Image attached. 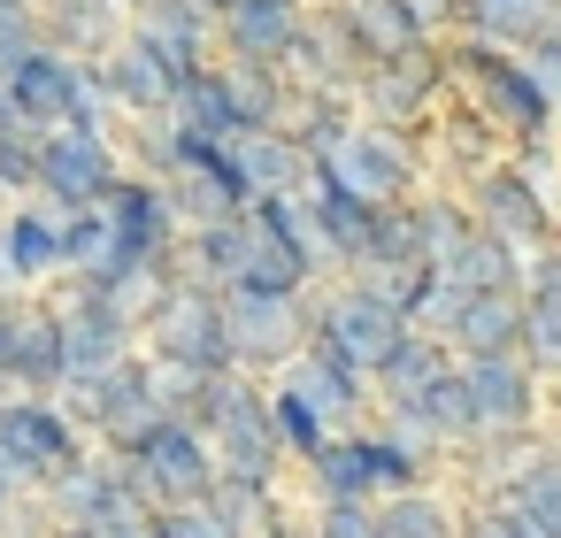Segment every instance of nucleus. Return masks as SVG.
<instances>
[{"label": "nucleus", "instance_id": "obj_37", "mask_svg": "<svg viewBox=\"0 0 561 538\" xmlns=\"http://www.w3.org/2000/svg\"><path fill=\"white\" fill-rule=\"evenodd\" d=\"M270 415H277V438H285V454H293V469H300V461H316V454L339 438V431L323 423V408H316V400H300L285 377H270Z\"/></svg>", "mask_w": 561, "mask_h": 538}, {"label": "nucleus", "instance_id": "obj_8", "mask_svg": "<svg viewBox=\"0 0 561 538\" xmlns=\"http://www.w3.org/2000/svg\"><path fill=\"white\" fill-rule=\"evenodd\" d=\"M446 93H454L446 39H423V47L392 55V62H369L362 85H354L362 116H369V124H392V131H431L438 108H446Z\"/></svg>", "mask_w": 561, "mask_h": 538}, {"label": "nucleus", "instance_id": "obj_7", "mask_svg": "<svg viewBox=\"0 0 561 538\" xmlns=\"http://www.w3.org/2000/svg\"><path fill=\"white\" fill-rule=\"evenodd\" d=\"M139 346H147L154 362H170V369H201V377L239 369V362H231L224 293H216V285H201V277H178V285L154 300V316L139 323Z\"/></svg>", "mask_w": 561, "mask_h": 538}, {"label": "nucleus", "instance_id": "obj_15", "mask_svg": "<svg viewBox=\"0 0 561 538\" xmlns=\"http://www.w3.org/2000/svg\"><path fill=\"white\" fill-rule=\"evenodd\" d=\"M277 377H285L300 400H316L331 431H354V423L377 415V385H369V369H354V362H346L339 346H323V339H308Z\"/></svg>", "mask_w": 561, "mask_h": 538}, {"label": "nucleus", "instance_id": "obj_29", "mask_svg": "<svg viewBox=\"0 0 561 538\" xmlns=\"http://www.w3.org/2000/svg\"><path fill=\"white\" fill-rule=\"evenodd\" d=\"M362 124V101H354V85H300V101H293V116H285V131H293V147L308 154V162H323L346 131Z\"/></svg>", "mask_w": 561, "mask_h": 538}, {"label": "nucleus", "instance_id": "obj_17", "mask_svg": "<svg viewBox=\"0 0 561 538\" xmlns=\"http://www.w3.org/2000/svg\"><path fill=\"white\" fill-rule=\"evenodd\" d=\"M62 408H70L93 438H108V431H124V423H139V415H154V408H162V400H154V354L139 346V354H124L116 369H101L93 385H70Z\"/></svg>", "mask_w": 561, "mask_h": 538}, {"label": "nucleus", "instance_id": "obj_56", "mask_svg": "<svg viewBox=\"0 0 561 538\" xmlns=\"http://www.w3.org/2000/svg\"><path fill=\"white\" fill-rule=\"evenodd\" d=\"M546 408H553V423H561V369L546 377Z\"/></svg>", "mask_w": 561, "mask_h": 538}, {"label": "nucleus", "instance_id": "obj_50", "mask_svg": "<svg viewBox=\"0 0 561 538\" xmlns=\"http://www.w3.org/2000/svg\"><path fill=\"white\" fill-rule=\"evenodd\" d=\"M461 9H469V0H415V16H423L438 39H454V32H461Z\"/></svg>", "mask_w": 561, "mask_h": 538}, {"label": "nucleus", "instance_id": "obj_1", "mask_svg": "<svg viewBox=\"0 0 561 538\" xmlns=\"http://www.w3.org/2000/svg\"><path fill=\"white\" fill-rule=\"evenodd\" d=\"M446 62H454V93L492 116V131L507 139V154L530 147V139H561V101L538 85V70L515 47H492V39L454 32L446 39Z\"/></svg>", "mask_w": 561, "mask_h": 538}, {"label": "nucleus", "instance_id": "obj_54", "mask_svg": "<svg viewBox=\"0 0 561 538\" xmlns=\"http://www.w3.org/2000/svg\"><path fill=\"white\" fill-rule=\"evenodd\" d=\"M39 538H101V530H85V523H47Z\"/></svg>", "mask_w": 561, "mask_h": 538}, {"label": "nucleus", "instance_id": "obj_13", "mask_svg": "<svg viewBox=\"0 0 561 538\" xmlns=\"http://www.w3.org/2000/svg\"><path fill=\"white\" fill-rule=\"evenodd\" d=\"M47 300L62 308V346H70L62 392H70V385H93L101 369H116L124 354H139V316H131V308H116V300H101V293H70V285H47Z\"/></svg>", "mask_w": 561, "mask_h": 538}, {"label": "nucleus", "instance_id": "obj_9", "mask_svg": "<svg viewBox=\"0 0 561 538\" xmlns=\"http://www.w3.org/2000/svg\"><path fill=\"white\" fill-rule=\"evenodd\" d=\"M124 147L108 139V131H78V124H62V131H47L39 139V201L47 208H62V216H78V208H108V193L124 185Z\"/></svg>", "mask_w": 561, "mask_h": 538}, {"label": "nucleus", "instance_id": "obj_58", "mask_svg": "<svg viewBox=\"0 0 561 538\" xmlns=\"http://www.w3.org/2000/svg\"><path fill=\"white\" fill-rule=\"evenodd\" d=\"M201 9H208V16H224V9H231V0H201Z\"/></svg>", "mask_w": 561, "mask_h": 538}, {"label": "nucleus", "instance_id": "obj_49", "mask_svg": "<svg viewBox=\"0 0 561 538\" xmlns=\"http://www.w3.org/2000/svg\"><path fill=\"white\" fill-rule=\"evenodd\" d=\"M16 308L24 300H0V392H16Z\"/></svg>", "mask_w": 561, "mask_h": 538}, {"label": "nucleus", "instance_id": "obj_48", "mask_svg": "<svg viewBox=\"0 0 561 538\" xmlns=\"http://www.w3.org/2000/svg\"><path fill=\"white\" fill-rule=\"evenodd\" d=\"M523 293H561V239L523 262Z\"/></svg>", "mask_w": 561, "mask_h": 538}, {"label": "nucleus", "instance_id": "obj_25", "mask_svg": "<svg viewBox=\"0 0 561 538\" xmlns=\"http://www.w3.org/2000/svg\"><path fill=\"white\" fill-rule=\"evenodd\" d=\"M377 538H461V484H408L377 500Z\"/></svg>", "mask_w": 561, "mask_h": 538}, {"label": "nucleus", "instance_id": "obj_36", "mask_svg": "<svg viewBox=\"0 0 561 538\" xmlns=\"http://www.w3.org/2000/svg\"><path fill=\"white\" fill-rule=\"evenodd\" d=\"M454 362H461V354H454V346H446L438 331H408V339H400V354H392V362H385V369H377L369 385H377V400H400V392H415V385L446 377Z\"/></svg>", "mask_w": 561, "mask_h": 538}, {"label": "nucleus", "instance_id": "obj_26", "mask_svg": "<svg viewBox=\"0 0 561 538\" xmlns=\"http://www.w3.org/2000/svg\"><path fill=\"white\" fill-rule=\"evenodd\" d=\"M446 346L461 362H477V354H523V293H469L461 316H454V331H446Z\"/></svg>", "mask_w": 561, "mask_h": 538}, {"label": "nucleus", "instance_id": "obj_4", "mask_svg": "<svg viewBox=\"0 0 561 538\" xmlns=\"http://www.w3.org/2000/svg\"><path fill=\"white\" fill-rule=\"evenodd\" d=\"M316 170L339 178L346 193L392 208V201H415V193L438 178V154H431V131H392V124H369V116H362Z\"/></svg>", "mask_w": 561, "mask_h": 538}, {"label": "nucleus", "instance_id": "obj_20", "mask_svg": "<svg viewBox=\"0 0 561 538\" xmlns=\"http://www.w3.org/2000/svg\"><path fill=\"white\" fill-rule=\"evenodd\" d=\"M0 231H9V262H16V277H24V293L62 285V270H70V254H62V208H47V201L32 193V201H16V208H0Z\"/></svg>", "mask_w": 561, "mask_h": 538}, {"label": "nucleus", "instance_id": "obj_12", "mask_svg": "<svg viewBox=\"0 0 561 538\" xmlns=\"http://www.w3.org/2000/svg\"><path fill=\"white\" fill-rule=\"evenodd\" d=\"M461 392H469L477 438L538 431V423L553 415V408H546V377H538L523 354H477V362H461Z\"/></svg>", "mask_w": 561, "mask_h": 538}, {"label": "nucleus", "instance_id": "obj_6", "mask_svg": "<svg viewBox=\"0 0 561 538\" xmlns=\"http://www.w3.org/2000/svg\"><path fill=\"white\" fill-rule=\"evenodd\" d=\"M85 446L93 431L62 408V392H0V469L24 492H47Z\"/></svg>", "mask_w": 561, "mask_h": 538}, {"label": "nucleus", "instance_id": "obj_21", "mask_svg": "<svg viewBox=\"0 0 561 538\" xmlns=\"http://www.w3.org/2000/svg\"><path fill=\"white\" fill-rule=\"evenodd\" d=\"M124 24H131V32H147V39H154L185 78L216 62V16L201 9V0H131Z\"/></svg>", "mask_w": 561, "mask_h": 538}, {"label": "nucleus", "instance_id": "obj_40", "mask_svg": "<svg viewBox=\"0 0 561 538\" xmlns=\"http://www.w3.org/2000/svg\"><path fill=\"white\" fill-rule=\"evenodd\" d=\"M39 139L47 131H32V124L0 131V208H16V201L39 193Z\"/></svg>", "mask_w": 561, "mask_h": 538}, {"label": "nucleus", "instance_id": "obj_18", "mask_svg": "<svg viewBox=\"0 0 561 538\" xmlns=\"http://www.w3.org/2000/svg\"><path fill=\"white\" fill-rule=\"evenodd\" d=\"M316 0H231L216 16V55H239V62H285V47L300 39Z\"/></svg>", "mask_w": 561, "mask_h": 538}, {"label": "nucleus", "instance_id": "obj_2", "mask_svg": "<svg viewBox=\"0 0 561 538\" xmlns=\"http://www.w3.org/2000/svg\"><path fill=\"white\" fill-rule=\"evenodd\" d=\"M193 423L208 431L216 469H231V477H262V484L293 477V454H285V438H277V415H270V377H247V369L208 377Z\"/></svg>", "mask_w": 561, "mask_h": 538}, {"label": "nucleus", "instance_id": "obj_39", "mask_svg": "<svg viewBox=\"0 0 561 538\" xmlns=\"http://www.w3.org/2000/svg\"><path fill=\"white\" fill-rule=\"evenodd\" d=\"M523 362L538 377L561 369V293H523Z\"/></svg>", "mask_w": 561, "mask_h": 538}, {"label": "nucleus", "instance_id": "obj_42", "mask_svg": "<svg viewBox=\"0 0 561 538\" xmlns=\"http://www.w3.org/2000/svg\"><path fill=\"white\" fill-rule=\"evenodd\" d=\"M62 254H70V270H93V262H108V254H116L108 208H78V216H62ZM70 270H62V277H70Z\"/></svg>", "mask_w": 561, "mask_h": 538}, {"label": "nucleus", "instance_id": "obj_27", "mask_svg": "<svg viewBox=\"0 0 561 538\" xmlns=\"http://www.w3.org/2000/svg\"><path fill=\"white\" fill-rule=\"evenodd\" d=\"M247 254H254V224L247 216H216V224H185V247H178V262H185V277H201V285H239V270H247Z\"/></svg>", "mask_w": 561, "mask_h": 538}, {"label": "nucleus", "instance_id": "obj_3", "mask_svg": "<svg viewBox=\"0 0 561 538\" xmlns=\"http://www.w3.org/2000/svg\"><path fill=\"white\" fill-rule=\"evenodd\" d=\"M101 446H116L139 477H147V500H154V515L162 507H193V500H208L216 492V446H208V431L193 423V415H139V423H124V431H108Z\"/></svg>", "mask_w": 561, "mask_h": 538}, {"label": "nucleus", "instance_id": "obj_5", "mask_svg": "<svg viewBox=\"0 0 561 538\" xmlns=\"http://www.w3.org/2000/svg\"><path fill=\"white\" fill-rule=\"evenodd\" d=\"M408 331H415V323L400 316V300H392L377 277H331V285L308 293V339L339 346V354H346L354 369H369V377L400 354Z\"/></svg>", "mask_w": 561, "mask_h": 538}, {"label": "nucleus", "instance_id": "obj_30", "mask_svg": "<svg viewBox=\"0 0 561 538\" xmlns=\"http://www.w3.org/2000/svg\"><path fill=\"white\" fill-rule=\"evenodd\" d=\"M523 247H507L500 231H484V224H469V239L446 254V270L438 277H454L461 293H523Z\"/></svg>", "mask_w": 561, "mask_h": 538}, {"label": "nucleus", "instance_id": "obj_11", "mask_svg": "<svg viewBox=\"0 0 561 538\" xmlns=\"http://www.w3.org/2000/svg\"><path fill=\"white\" fill-rule=\"evenodd\" d=\"M461 201H469V216H477L484 231H500V239H507V247H523V254H538V247H553V239H561V216H553L546 185H538L515 154L484 162L477 178H461Z\"/></svg>", "mask_w": 561, "mask_h": 538}, {"label": "nucleus", "instance_id": "obj_10", "mask_svg": "<svg viewBox=\"0 0 561 538\" xmlns=\"http://www.w3.org/2000/svg\"><path fill=\"white\" fill-rule=\"evenodd\" d=\"M224 323H231V362L247 377H277L308 346V293H254L224 285Z\"/></svg>", "mask_w": 561, "mask_h": 538}, {"label": "nucleus", "instance_id": "obj_41", "mask_svg": "<svg viewBox=\"0 0 561 538\" xmlns=\"http://www.w3.org/2000/svg\"><path fill=\"white\" fill-rule=\"evenodd\" d=\"M277 484H285V477H277ZM262 500H270V484H262V477H231V469H224L216 492H208V507H216L239 538H262Z\"/></svg>", "mask_w": 561, "mask_h": 538}, {"label": "nucleus", "instance_id": "obj_34", "mask_svg": "<svg viewBox=\"0 0 561 538\" xmlns=\"http://www.w3.org/2000/svg\"><path fill=\"white\" fill-rule=\"evenodd\" d=\"M300 484H308V500L323 507V500H377V484H369V461H362V446H354V431H339L316 461H300L293 469Z\"/></svg>", "mask_w": 561, "mask_h": 538}, {"label": "nucleus", "instance_id": "obj_31", "mask_svg": "<svg viewBox=\"0 0 561 538\" xmlns=\"http://www.w3.org/2000/svg\"><path fill=\"white\" fill-rule=\"evenodd\" d=\"M346 24H354V39H362L369 62H392V55L438 39V32L415 16V0H346Z\"/></svg>", "mask_w": 561, "mask_h": 538}, {"label": "nucleus", "instance_id": "obj_57", "mask_svg": "<svg viewBox=\"0 0 561 538\" xmlns=\"http://www.w3.org/2000/svg\"><path fill=\"white\" fill-rule=\"evenodd\" d=\"M24 9H39V0H0V16H24Z\"/></svg>", "mask_w": 561, "mask_h": 538}, {"label": "nucleus", "instance_id": "obj_14", "mask_svg": "<svg viewBox=\"0 0 561 538\" xmlns=\"http://www.w3.org/2000/svg\"><path fill=\"white\" fill-rule=\"evenodd\" d=\"M93 78L108 85V101H116L124 124H131V116H162V108L178 101V85H185V70H178L147 32H131V24H124V39L93 62Z\"/></svg>", "mask_w": 561, "mask_h": 538}, {"label": "nucleus", "instance_id": "obj_28", "mask_svg": "<svg viewBox=\"0 0 561 538\" xmlns=\"http://www.w3.org/2000/svg\"><path fill=\"white\" fill-rule=\"evenodd\" d=\"M39 24H47V47L78 62H101L124 39V9H108V0H39Z\"/></svg>", "mask_w": 561, "mask_h": 538}, {"label": "nucleus", "instance_id": "obj_33", "mask_svg": "<svg viewBox=\"0 0 561 538\" xmlns=\"http://www.w3.org/2000/svg\"><path fill=\"white\" fill-rule=\"evenodd\" d=\"M553 16H561V0H469V9H461V32L523 55V47H530Z\"/></svg>", "mask_w": 561, "mask_h": 538}, {"label": "nucleus", "instance_id": "obj_47", "mask_svg": "<svg viewBox=\"0 0 561 538\" xmlns=\"http://www.w3.org/2000/svg\"><path fill=\"white\" fill-rule=\"evenodd\" d=\"M523 62H530V70H538V85L561 101V16H553V24H546V32L523 47Z\"/></svg>", "mask_w": 561, "mask_h": 538}, {"label": "nucleus", "instance_id": "obj_55", "mask_svg": "<svg viewBox=\"0 0 561 538\" xmlns=\"http://www.w3.org/2000/svg\"><path fill=\"white\" fill-rule=\"evenodd\" d=\"M24 116H16V101H9V85H0V131H16Z\"/></svg>", "mask_w": 561, "mask_h": 538}, {"label": "nucleus", "instance_id": "obj_52", "mask_svg": "<svg viewBox=\"0 0 561 538\" xmlns=\"http://www.w3.org/2000/svg\"><path fill=\"white\" fill-rule=\"evenodd\" d=\"M24 500H32V492H24V484H16L9 469H0V530H9V523H16V507H24Z\"/></svg>", "mask_w": 561, "mask_h": 538}, {"label": "nucleus", "instance_id": "obj_59", "mask_svg": "<svg viewBox=\"0 0 561 538\" xmlns=\"http://www.w3.org/2000/svg\"><path fill=\"white\" fill-rule=\"evenodd\" d=\"M108 9H131V0H108Z\"/></svg>", "mask_w": 561, "mask_h": 538}, {"label": "nucleus", "instance_id": "obj_53", "mask_svg": "<svg viewBox=\"0 0 561 538\" xmlns=\"http://www.w3.org/2000/svg\"><path fill=\"white\" fill-rule=\"evenodd\" d=\"M0 300H24V277H16V262H9V231H0Z\"/></svg>", "mask_w": 561, "mask_h": 538}, {"label": "nucleus", "instance_id": "obj_19", "mask_svg": "<svg viewBox=\"0 0 561 538\" xmlns=\"http://www.w3.org/2000/svg\"><path fill=\"white\" fill-rule=\"evenodd\" d=\"M354 446H362V461H369L377 500H385V492H408V484H438V477H446V454H438V446H423L415 431H400L392 415L354 423Z\"/></svg>", "mask_w": 561, "mask_h": 538}, {"label": "nucleus", "instance_id": "obj_51", "mask_svg": "<svg viewBox=\"0 0 561 538\" xmlns=\"http://www.w3.org/2000/svg\"><path fill=\"white\" fill-rule=\"evenodd\" d=\"M101 538H162V530H154V515H116V523H101Z\"/></svg>", "mask_w": 561, "mask_h": 538}, {"label": "nucleus", "instance_id": "obj_16", "mask_svg": "<svg viewBox=\"0 0 561 538\" xmlns=\"http://www.w3.org/2000/svg\"><path fill=\"white\" fill-rule=\"evenodd\" d=\"M85 78H93V62H78V55H62V47H32L0 85H9L16 116H24L32 131H62V124L78 116V101H85Z\"/></svg>", "mask_w": 561, "mask_h": 538}, {"label": "nucleus", "instance_id": "obj_44", "mask_svg": "<svg viewBox=\"0 0 561 538\" xmlns=\"http://www.w3.org/2000/svg\"><path fill=\"white\" fill-rule=\"evenodd\" d=\"M316 538H377V500H323Z\"/></svg>", "mask_w": 561, "mask_h": 538}, {"label": "nucleus", "instance_id": "obj_22", "mask_svg": "<svg viewBox=\"0 0 561 538\" xmlns=\"http://www.w3.org/2000/svg\"><path fill=\"white\" fill-rule=\"evenodd\" d=\"M308 208H316V224H323V247H331V262H339V277L346 270H362L369 262V239H377V201H362V193H346L339 178H323V170H308Z\"/></svg>", "mask_w": 561, "mask_h": 538}, {"label": "nucleus", "instance_id": "obj_45", "mask_svg": "<svg viewBox=\"0 0 561 538\" xmlns=\"http://www.w3.org/2000/svg\"><path fill=\"white\" fill-rule=\"evenodd\" d=\"M154 530H162V538H239L208 500H193V507H162V515H154Z\"/></svg>", "mask_w": 561, "mask_h": 538}, {"label": "nucleus", "instance_id": "obj_23", "mask_svg": "<svg viewBox=\"0 0 561 538\" xmlns=\"http://www.w3.org/2000/svg\"><path fill=\"white\" fill-rule=\"evenodd\" d=\"M216 78H224V93H231L239 139H247V131H285V116H293L300 85H293L277 62H239V55H216Z\"/></svg>", "mask_w": 561, "mask_h": 538}, {"label": "nucleus", "instance_id": "obj_32", "mask_svg": "<svg viewBox=\"0 0 561 538\" xmlns=\"http://www.w3.org/2000/svg\"><path fill=\"white\" fill-rule=\"evenodd\" d=\"M239 147V170H247V185H254V201H270V193H300L308 185V154L293 147V131H247V139H231Z\"/></svg>", "mask_w": 561, "mask_h": 538}, {"label": "nucleus", "instance_id": "obj_38", "mask_svg": "<svg viewBox=\"0 0 561 538\" xmlns=\"http://www.w3.org/2000/svg\"><path fill=\"white\" fill-rule=\"evenodd\" d=\"M239 285H254V293H316L323 277H316L293 247H277V239H262V231H254V254H247Z\"/></svg>", "mask_w": 561, "mask_h": 538}, {"label": "nucleus", "instance_id": "obj_24", "mask_svg": "<svg viewBox=\"0 0 561 538\" xmlns=\"http://www.w3.org/2000/svg\"><path fill=\"white\" fill-rule=\"evenodd\" d=\"M70 346H62V308L47 293H24L16 308V392H62Z\"/></svg>", "mask_w": 561, "mask_h": 538}, {"label": "nucleus", "instance_id": "obj_35", "mask_svg": "<svg viewBox=\"0 0 561 538\" xmlns=\"http://www.w3.org/2000/svg\"><path fill=\"white\" fill-rule=\"evenodd\" d=\"M170 116H178V131H193V139H216V147H231V139H239V116H231V93H224L216 62H208V70H193V78L178 85Z\"/></svg>", "mask_w": 561, "mask_h": 538}, {"label": "nucleus", "instance_id": "obj_46", "mask_svg": "<svg viewBox=\"0 0 561 538\" xmlns=\"http://www.w3.org/2000/svg\"><path fill=\"white\" fill-rule=\"evenodd\" d=\"M32 47H47V24H39V9H24V16H0V78H9Z\"/></svg>", "mask_w": 561, "mask_h": 538}, {"label": "nucleus", "instance_id": "obj_43", "mask_svg": "<svg viewBox=\"0 0 561 538\" xmlns=\"http://www.w3.org/2000/svg\"><path fill=\"white\" fill-rule=\"evenodd\" d=\"M461 538H530L523 515L507 500H484V492H461Z\"/></svg>", "mask_w": 561, "mask_h": 538}]
</instances>
